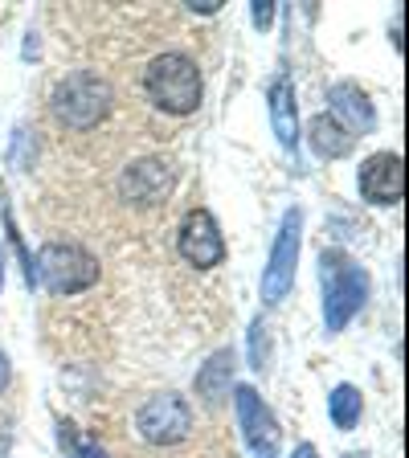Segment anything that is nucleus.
Returning a JSON list of instances; mask_svg holds the SVG:
<instances>
[{
	"instance_id": "obj_1",
	"label": "nucleus",
	"mask_w": 409,
	"mask_h": 458,
	"mask_svg": "<svg viewBox=\"0 0 409 458\" xmlns=\"http://www.w3.org/2000/svg\"><path fill=\"white\" fill-rule=\"evenodd\" d=\"M320 283H324V332L340 335L369 303V270L353 262L344 250H324L320 254Z\"/></svg>"
},
{
	"instance_id": "obj_2",
	"label": "nucleus",
	"mask_w": 409,
	"mask_h": 458,
	"mask_svg": "<svg viewBox=\"0 0 409 458\" xmlns=\"http://www.w3.org/2000/svg\"><path fill=\"white\" fill-rule=\"evenodd\" d=\"M143 90L160 106L164 114H192L205 98V78L200 66L181 49H168V54H156L143 70Z\"/></svg>"
},
{
	"instance_id": "obj_3",
	"label": "nucleus",
	"mask_w": 409,
	"mask_h": 458,
	"mask_svg": "<svg viewBox=\"0 0 409 458\" xmlns=\"http://www.w3.org/2000/svg\"><path fill=\"white\" fill-rule=\"evenodd\" d=\"M115 106L111 82L95 70H74V74L57 78L54 95H49V111L66 131H95Z\"/></svg>"
},
{
	"instance_id": "obj_4",
	"label": "nucleus",
	"mask_w": 409,
	"mask_h": 458,
	"mask_svg": "<svg viewBox=\"0 0 409 458\" xmlns=\"http://www.w3.org/2000/svg\"><path fill=\"white\" fill-rule=\"evenodd\" d=\"M33 283L49 295H82L98 283V258L78 242H46L33 258Z\"/></svg>"
},
{
	"instance_id": "obj_5",
	"label": "nucleus",
	"mask_w": 409,
	"mask_h": 458,
	"mask_svg": "<svg viewBox=\"0 0 409 458\" xmlns=\"http://www.w3.org/2000/svg\"><path fill=\"white\" fill-rule=\"evenodd\" d=\"M299 250H303V209H286L278 221L275 246L262 267V303L278 307L291 291H295V275H299Z\"/></svg>"
},
{
	"instance_id": "obj_6",
	"label": "nucleus",
	"mask_w": 409,
	"mask_h": 458,
	"mask_svg": "<svg viewBox=\"0 0 409 458\" xmlns=\"http://www.w3.org/2000/svg\"><path fill=\"white\" fill-rule=\"evenodd\" d=\"M135 434L148 446H181L192 434V401L181 397L176 389H164L148 397L135 413Z\"/></svg>"
},
{
	"instance_id": "obj_7",
	"label": "nucleus",
	"mask_w": 409,
	"mask_h": 458,
	"mask_svg": "<svg viewBox=\"0 0 409 458\" xmlns=\"http://www.w3.org/2000/svg\"><path fill=\"white\" fill-rule=\"evenodd\" d=\"M234 413H238V429L246 438V446L254 450V458H275L278 442H283V429H278L275 410L258 397L254 385H238L234 389Z\"/></svg>"
},
{
	"instance_id": "obj_8",
	"label": "nucleus",
	"mask_w": 409,
	"mask_h": 458,
	"mask_svg": "<svg viewBox=\"0 0 409 458\" xmlns=\"http://www.w3.org/2000/svg\"><path fill=\"white\" fill-rule=\"evenodd\" d=\"M176 250L189 267L197 270H213L226 262V233H221L217 217L209 209H189L176 233Z\"/></svg>"
},
{
	"instance_id": "obj_9",
	"label": "nucleus",
	"mask_w": 409,
	"mask_h": 458,
	"mask_svg": "<svg viewBox=\"0 0 409 458\" xmlns=\"http://www.w3.org/2000/svg\"><path fill=\"white\" fill-rule=\"evenodd\" d=\"M356 189H361V200H369L377 209L401 205V197H405V160H401V152H372L356 172Z\"/></svg>"
},
{
	"instance_id": "obj_10",
	"label": "nucleus",
	"mask_w": 409,
	"mask_h": 458,
	"mask_svg": "<svg viewBox=\"0 0 409 458\" xmlns=\"http://www.w3.org/2000/svg\"><path fill=\"white\" fill-rule=\"evenodd\" d=\"M176 184V168L160 156H143V160L127 164L124 176H119V197L140 205V209H152V205H164Z\"/></svg>"
},
{
	"instance_id": "obj_11",
	"label": "nucleus",
	"mask_w": 409,
	"mask_h": 458,
	"mask_svg": "<svg viewBox=\"0 0 409 458\" xmlns=\"http://www.w3.org/2000/svg\"><path fill=\"white\" fill-rule=\"evenodd\" d=\"M328 114L344 127L348 135H369L377 131V106L356 82H332L328 86Z\"/></svg>"
},
{
	"instance_id": "obj_12",
	"label": "nucleus",
	"mask_w": 409,
	"mask_h": 458,
	"mask_svg": "<svg viewBox=\"0 0 409 458\" xmlns=\"http://www.w3.org/2000/svg\"><path fill=\"white\" fill-rule=\"evenodd\" d=\"M267 111H270V127H275L283 152H299V98H295V82L286 74L270 78Z\"/></svg>"
},
{
	"instance_id": "obj_13",
	"label": "nucleus",
	"mask_w": 409,
	"mask_h": 458,
	"mask_svg": "<svg viewBox=\"0 0 409 458\" xmlns=\"http://www.w3.org/2000/svg\"><path fill=\"white\" fill-rule=\"evenodd\" d=\"M234 369H238V356H234V348H217L209 360L200 364L197 381H192L197 397L209 401V405L226 401V397H229V385H234Z\"/></svg>"
},
{
	"instance_id": "obj_14",
	"label": "nucleus",
	"mask_w": 409,
	"mask_h": 458,
	"mask_svg": "<svg viewBox=\"0 0 409 458\" xmlns=\"http://www.w3.org/2000/svg\"><path fill=\"white\" fill-rule=\"evenodd\" d=\"M307 143H311V152L324 156V160H344V156L356 152V135L344 131L332 114H315L311 123H307Z\"/></svg>"
},
{
	"instance_id": "obj_15",
	"label": "nucleus",
	"mask_w": 409,
	"mask_h": 458,
	"mask_svg": "<svg viewBox=\"0 0 409 458\" xmlns=\"http://www.w3.org/2000/svg\"><path fill=\"white\" fill-rule=\"evenodd\" d=\"M361 413H364V397L356 385L340 381L332 393H328V418H332V426L340 429V434L361 426Z\"/></svg>"
},
{
	"instance_id": "obj_16",
	"label": "nucleus",
	"mask_w": 409,
	"mask_h": 458,
	"mask_svg": "<svg viewBox=\"0 0 409 458\" xmlns=\"http://www.w3.org/2000/svg\"><path fill=\"white\" fill-rule=\"evenodd\" d=\"M250 364H254L258 372L267 369V319H262V315L250 324Z\"/></svg>"
},
{
	"instance_id": "obj_17",
	"label": "nucleus",
	"mask_w": 409,
	"mask_h": 458,
	"mask_svg": "<svg viewBox=\"0 0 409 458\" xmlns=\"http://www.w3.org/2000/svg\"><path fill=\"white\" fill-rule=\"evenodd\" d=\"M250 21H254V29L275 25V0H254V4H250Z\"/></svg>"
},
{
	"instance_id": "obj_18",
	"label": "nucleus",
	"mask_w": 409,
	"mask_h": 458,
	"mask_svg": "<svg viewBox=\"0 0 409 458\" xmlns=\"http://www.w3.org/2000/svg\"><path fill=\"white\" fill-rule=\"evenodd\" d=\"M74 458H111L98 442H78V450H74Z\"/></svg>"
},
{
	"instance_id": "obj_19",
	"label": "nucleus",
	"mask_w": 409,
	"mask_h": 458,
	"mask_svg": "<svg viewBox=\"0 0 409 458\" xmlns=\"http://www.w3.org/2000/svg\"><path fill=\"white\" fill-rule=\"evenodd\" d=\"M217 9H221V0H200V4L192 0V4H189V13H200V17H213Z\"/></svg>"
},
{
	"instance_id": "obj_20",
	"label": "nucleus",
	"mask_w": 409,
	"mask_h": 458,
	"mask_svg": "<svg viewBox=\"0 0 409 458\" xmlns=\"http://www.w3.org/2000/svg\"><path fill=\"white\" fill-rule=\"evenodd\" d=\"M9 381H13V364H9V356L0 352V393L9 389Z\"/></svg>"
},
{
	"instance_id": "obj_21",
	"label": "nucleus",
	"mask_w": 409,
	"mask_h": 458,
	"mask_svg": "<svg viewBox=\"0 0 409 458\" xmlns=\"http://www.w3.org/2000/svg\"><path fill=\"white\" fill-rule=\"evenodd\" d=\"M291 458H320V450H315L311 442H299V446H295V454H291Z\"/></svg>"
},
{
	"instance_id": "obj_22",
	"label": "nucleus",
	"mask_w": 409,
	"mask_h": 458,
	"mask_svg": "<svg viewBox=\"0 0 409 458\" xmlns=\"http://www.w3.org/2000/svg\"><path fill=\"white\" fill-rule=\"evenodd\" d=\"M0 286H4V250H0Z\"/></svg>"
},
{
	"instance_id": "obj_23",
	"label": "nucleus",
	"mask_w": 409,
	"mask_h": 458,
	"mask_svg": "<svg viewBox=\"0 0 409 458\" xmlns=\"http://www.w3.org/2000/svg\"><path fill=\"white\" fill-rule=\"evenodd\" d=\"M344 458H372V454H344Z\"/></svg>"
}]
</instances>
